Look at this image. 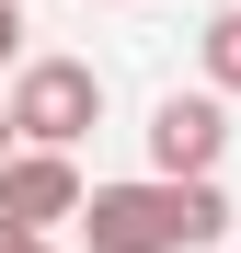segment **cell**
Returning <instances> with one entry per match:
<instances>
[{
  "label": "cell",
  "mask_w": 241,
  "mask_h": 253,
  "mask_svg": "<svg viewBox=\"0 0 241 253\" xmlns=\"http://www.w3.org/2000/svg\"><path fill=\"white\" fill-rule=\"evenodd\" d=\"M230 230V196L218 184H92V207H80V242L92 253H207Z\"/></svg>",
  "instance_id": "obj_1"
},
{
  "label": "cell",
  "mask_w": 241,
  "mask_h": 253,
  "mask_svg": "<svg viewBox=\"0 0 241 253\" xmlns=\"http://www.w3.org/2000/svg\"><path fill=\"white\" fill-rule=\"evenodd\" d=\"M80 126H103V69H92V58H23V81H12V138H23V150H69Z\"/></svg>",
  "instance_id": "obj_2"
},
{
  "label": "cell",
  "mask_w": 241,
  "mask_h": 253,
  "mask_svg": "<svg viewBox=\"0 0 241 253\" xmlns=\"http://www.w3.org/2000/svg\"><path fill=\"white\" fill-rule=\"evenodd\" d=\"M230 150V92H161L149 104V173L161 184H207Z\"/></svg>",
  "instance_id": "obj_3"
},
{
  "label": "cell",
  "mask_w": 241,
  "mask_h": 253,
  "mask_svg": "<svg viewBox=\"0 0 241 253\" xmlns=\"http://www.w3.org/2000/svg\"><path fill=\"white\" fill-rule=\"evenodd\" d=\"M80 173H69V150H12L0 161V219L12 230H58V219H80Z\"/></svg>",
  "instance_id": "obj_4"
},
{
  "label": "cell",
  "mask_w": 241,
  "mask_h": 253,
  "mask_svg": "<svg viewBox=\"0 0 241 253\" xmlns=\"http://www.w3.org/2000/svg\"><path fill=\"white\" fill-rule=\"evenodd\" d=\"M207 92H241V0L207 23Z\"/></svg>",
  "instance_id": "obj_5"
},
{
  "label": "cell",
  "mask_w": 241,
  "mask_h": 253,
  "mask_svg": "<svg viewBox=\"0 0 241 253\" xmlns=\"http://www.w3.org/2000/svg\"><path fill=\"white\" fill-rule=\"evenodd\" d=\"M12 58H23V12L0 0V69H12Z\"/></svg>",
  "instance_id": "obj_6"
},
{
  "label": "cell",
  "mask_w": 241,
  "mask_h": 253,
  "mask_svg": "<svg viewBox=\"0 0 241 253\" xmlns=\"http://www.w3.org/2000/svg\"><path fill=\"white\" fill-rule=\"evenodd\" d=\"M0 253H58L46 230H12V219H0Z\"/></svg>",
  "instance_id": "obj_7"
},
{
  "label": "cell",
  "mask_w": 241,
  "mask_h": 253,
  "mask_svg": "<svg viewBox=\"0 0 241 253\" xmlns=\"http://www.w3.org/2000/svg\"><path fill=\"white\" fill-rule=\"evenodd\" d=\"M0 161H12V104H0Z\"/></svg>",
  "instance_id": "obj_8"
}]
</instances>
